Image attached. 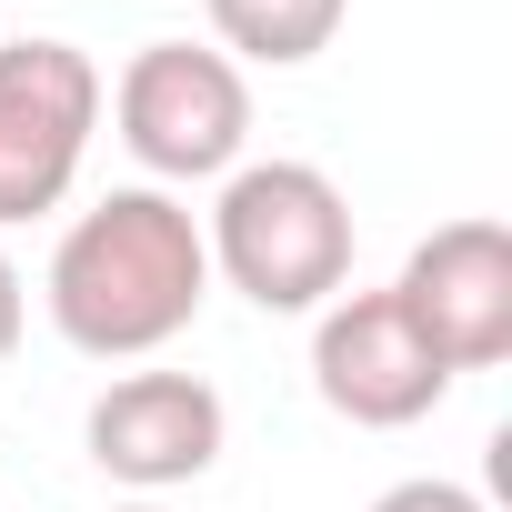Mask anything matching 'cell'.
<instances>
[{"label":"cell","mask_w":512,"mask_h":512,"mask_svg":"<svg viewBox=\"0 0 512 512\" xmlns=\"http://www.w3.org/2000/svg\"><path fill=\"white\" fill-rule=\"evenodd\" d=\"M111 512H161V502H111Z\"/></svg>","instance_id":"cell-11"},{"label":"cell","mask_w":512,"mask_h":512,"mask_svg":"<svg viewBox=\"0 0 512 512\" xmlns=\"http://www.w3.org/2000/svg\"><path fill=\"white\" fill-rule=\"evenodd\" d=\"M211 31H221V61H262V71H302L332 51L352 0H201Z\"/></svg>","instance_id":"cell-8"},{"label":"cell","mask_w":512,"mask_h":512,"mask_svg":"<svg viewBox=\"0 0 512 512\" xmlns=\"http://www.w3.org/2000/svg\"><path fill=\"white\" fill-rule=\"evenodd\" d=\"M392 302L452 362V382L512 362V231L502 221H442L432 241H412Z\"/></svg>","instance_id":"cell-6"},{"label":"cell","mask_w":512,"mask_h":512,"mask_svg":"<svg viewBox=\"0 0 512 512\" xmlns=\"http://www.w3.org/2000/svg\"><path fill=\"white\" fill-rule=\"evenodd\" d=\"M372 512H492V502H482V492H462V482H432V472H422V482H392Z\"/></svg>","instance_id":"cell-9"},{"label":"cell","mask_w":512,"mask_h":512,"mask_svg":"<svg viewBox=\"0 0 512 512\" xmlns=\"http://www.w3.org/2000/svg\"><path fill=\"white\" fill-rule=\"evenodd\" d=\"M51 332L91 362H141L161 342H181L211 302V251H201V221L171 201V191H111L91 201L61 251H51Z\"/></svg>","instance_id":"cell-1"},{"label":"cell","mask_w":512,"mask_h":512,"mask_svg":"<svg viewBox=\"0 0 512 512\" xmlns=\"http://www.w3.org/2000/svg\"><path fill=\"white\" fill-rule=\"evenodd\" d=\"M21 322H31V292H21V262L0 251V362L21 352Z\"/></svg>","instance_id":"cell-10"},{"label":"cell","mask_w":512,"mask_h":512,"mask_svg":"<svg viewBox=\"0 0 512 512\" xmlns=\"http://www.w3.org/2000/svg\"><path fill=\"white\" fill-rule=\"evenodd\" d=\"M221 432H231V412H221V392H211L201 372H121V382L91 402V422H81L91 462H101L111 482H131V492H181V482H201V472L221 462Z\"/></svg>","instance_id":"cell-7"},{"label":"cell","mask_w":512,"mask_h":512,"mask_svg":"<svg viewBox=\"0 0 512 512\" xmlns=\"http://www.w3.org/2000/svg\"><path fill=\"white\" fill-rule=\"evenodd\" d=\"M312 382L352 432H402V422L442 412L452 362L412 332V312L392 292H332L312 322Z\"/></svg>","instance_id":"cell-5"},{"label":"cell","mask_w":512,"mask_h":512,"mask_svg":"<svg viewBox=\"0 0 512 512\" xmlns=\"http://www.w3.org/2000/svg\"><path fill=\"white\" fill-rule=\"evenodd\" d=\"M101 131V61L81 41H0V231L71 201Z\"/></svg>","instance_id":"cell-4"},{"label":"cell","mask_w":512,"mask_h":512,"mask_svg":"<svg viewBox=\"0 0 512 512\" xmlns=\"http://www.w3.org/2000/svg\"><path fill=\"white\" fill-rule=\"evenodd\" d=\"M111 121L151 181H221L251 141V81L201 41H141L111 81Z\"/></svg>","instance_id":"cell-3"},{"label":"cell","mask_w":512,"mask_h":512,"mask_svg":"<svg viewBox=\"0 0 512 512\" xmlns=\"http://www.w3.org/2000/svg\"><path fill=\"white\" fill-rule=\"evenodd\" d=\"M201 251L251 312H322L352 282V201L312 161H241L221 171Z\"/></svg>","instance_id":"cell-2"}]
</instances>
